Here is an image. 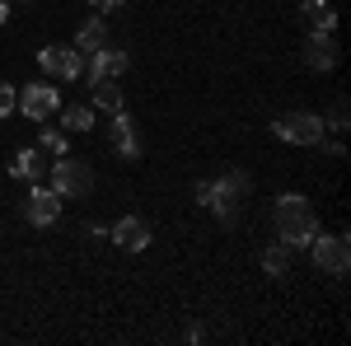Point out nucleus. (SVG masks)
<instances>
[{"mask_svg": "<svg viewBox=\"0 0 351 346\" xmlns=\"http://www.w3.org/2000/svg\"><path fill=\"white\" fill-rule=\"evenodd\" d=\"M271 220H276V234H281V243H286V248H309V243H314V234H319V215H314V206H309L300 192L276 197Z\"/></svg>", "mask_w": 351, "mask_h": 346, "instance_id": "f257e3e1", "label": "nucleus"}, {"mask_svg": "<svg viewBox=\"0 0 351 346\" xmlns=\"http://www.w3.org/2000/svg\"><path fill=\"white\" fill-rule=\"evenodd\" d=\"M248 187H253V178H248L243 169H234V173L216 178V183H197V201H202V206H211V211L220 215V225H234L239 201L248 197Z\"/></svg>", "mask_w": 351, "mask_h": 346, "instance_id": "f03ea898", "label": "nucleus"}, {"mask_svg": "<svg viewBox=\"0 0 351 346\" xmlns=\"http://www.w3.org/2000/svg\"><path fill=\"white\" fill-rule=\"evenodd\" d=\"M47 187H52L61 201H66V197H84V192L94 187V169L66 150V155H56V160H52V178H47Z\"/></svg>", "mask_w": 351, "mask_h": 346, "instance_id": "7ed1b4c3", "label": "nucleus"}, {"mask_svg": "<svg viewBox=\"0 0 351 346\" xmlns=\"http://www.w3.org/2000/svg\"><path fill=\"white\" fill-rule=\"evenodd\" d=\"M271 132L281 136L286 145H324L328 122L319 117V112H286V117H276Z\"/></svg>", "mask_w": 351, "mask_h": 346, "instance_id": "20e7f679", "label": "nucleus"}, {"mask_svg": "<svg viewBox=\"0 0 351 346\" xmlns=\"http://www.w3.org/2000/svg\"><path fill=\"white\" fill-rule=\"evenodd\" d=\"M309 253H314V267H319L324 276H347V267H351L347 234H314Z\"/></svg>", "mask_w": 351, "mask_h": 346, "instance_id": "39448f33", "label": "nucleus"}, {"mask_svg": "<svg viewBox=\"0 0 351 346\" xmlns=\"http://www.w3.org/2000/svg\"><path fill=\"white\" fill-rule=\"evenodd\" d=\"M38 66H43L52 80H80L84 75V52L80 47H61V42H52V47L38 52Z\"/></svg>", "mask_w": 351, "mask_h": 346, "instance_id": "423d86ee", "label": "nucleus"}, {"mask_svg": "<svg viewBox=\"0 0 351 346\" xmlns=\"http://www.w3.org/2000/svg\"><path fill=\"white\" fill-rule=\"evenodd\" d=\"M56 103H61V89L47 84V80L24 84V94H19V108H24V117H33V122H47L56 112Z\"/></svg>", "mask_w": 351, "mask_h": 346, "instance_id": "0eeeda50", "label": "nucleus"}, {"mask_svg": "<svg viewBox=\"0 0 351 346\" xmlns=\"http://www.w3.org/2000/svg\"><path fill=\"white\" fill-rule=\"evenodd\" d=\"M24 220L33 225V230H47V225H56L61 220V197H56L52 187H33L24 201Z\"/></svg>", "mask_w": 351, "mask_h": 346, "instance_id": "6e6552de", "label": "nucleus"}, {"mask_svg": "<svg viewBox=\"0 0 351 346\" xmlns=\"http://www.w3.org/2000/svg\"><path fill=\"white\" fill-rule=\"evenodd\" d=\"M127 66H132V56L122 52V47H108V42H104L99 52H89V61H84V75H89V84H94V80H104V75H122Z\"/></svg>", "mask_w": 351, "mask_h": 346, "instance_id": "1a4fd4ad", "label": "nucleus"}, {"mask_svg": "<svg viewBox=\"0 0 351 346\" xmlns=\"http://www.w3.org/2000/svg\"><path fill=\"white\" fill-rule=\"evenodd\" d=\"M108 140H112V150H117L122 160H141V136H136V122L127 117V108H122V112H112Z\"/></svg>", "mask_w": 351, "mask_h": 346, "instance_id": "9d476101", "label": "nucleus"}, {"mask_svg": "<svg viewBox=\"0 0 351 346\" xmlns=\"http://www.w3.org/2000/svg\"><path fill=\"white\" fill-rule=\"evenodd\" d=\"M108 239L117 243V248H127V253H141V248H150V225H145L141 215H122L108 230Z\"/></svg>", "mask_w": 351, "mask_h": 346, "instance_id": "9b49d317", "label": "nucleus"}, {"mask_svg": "<svg viewBox=\"0 0 351 346\" xmlns=\"http://www.w3.org/2000/svg\"><path fill=\"white\" fill-rule=\"evenodd\" d=\"M337 38L332 33H309V42H304V66L309 71H332L337 66Z\"/></svg>", "mask_w": 351, "mask_h": 346, "instance_id": "f8f14e48", "label": "nucleus"}, {"mask_svg": "<svg viewBox=\"0 0 351 346\" xmlns=\"http://www.w3.org/2000/svg\"><path fill=\"white\" fill-rule=\"evenodd\" d=\"M89 89H94V108H99V112H108V117L127 108V94H122L117 75H104V80H94V84H89Z\"/></svg>", "mask_w": 351, "mask_h": 346, "instance_id": "ddd939ff", "label": "nucleus"}, {"mask_svg": "<svg viewBox=\"0 0 351 346\" xmlns=\"http://www.w3.org/2000/svg\"><path fill=\"white\" fill-rule=\"evenodd\" d=\"M300 14H304L309 33H332V28H337V10H332V0H304Z\"/></svg>", "mask_w": 351, "mask_h": 346, "instance_id": "4468645a", "label": "nucleus"}, {"mask_svg": "<svg viewBox=\"0 0 351 346\" xmlns=\"http://www.w3.org/2000/svg\"><path fill=\"white\" fill-rule=\"evenodd\" d=\"M104 42H108V28H104V19H99V14H94V19H84L80 33H75V47L89 56V52H99Z\"/></svg>", "mask_w": 351, "mask_h": 346, "instance_id": "2eb2a0df", "label": "nucleus"}, {"mask_svg": "<svg viewBox=\"0 0 351 346\" xmlns=\"http://www.w3.org/2000/svg\"><path fill=\"white\" fill-rule=\"evenodd\" d=\"M43 169H47V164H43V145H38V150H19L14 164H10V173H14V178H28V183H38Z\"/></svg>", "mask_w": 351, "mask_h": 346, "instance_id": "dca6fc26", "label": "nucleus"}, {"mask_svg": "<svg viewBox=\"0 0 351 346\" xmlns=\"http://www.w3.org/2000/svg\"><path fill=\"white\" fill-rule=\"evenodd\" d=\"M61 127H66V132H89V127H94V108L89 103H71L66 112H61Z\"/></svg>", "mask_w": 351, "mask_h": 346, "instance_id": "f3484780", "label": "nucleus"}, {"mask_svg": "<svg viewBox=\"0 0 351 346\" xmlns=\"http://www.w3.org/2000/svg\"><path fill=\"white\" fill-rule=\"evenodd\" d=\"M263 271H267V276H286V271H291V248H286V243L267 248V253H263Z\"/></svg>", "mask_w": 351, "mask_h": 346, "instance_id": "a211bd4d", "label": "nucleus"}, {"mask_svg": "<svg viewBox=\"0 0 351 346\" xmlns=\"http://www.w3.org/2000/svg\"><path fill=\"white\" fill-rule=\"evenodd\" d=\"M38 145H43L47 155H66V132H56V127H43V136H38Z\"/></svg>", "mask_w": 351, "mask_h": 346, "instance_id": "6ab92c4d", "label": "nucleus"}, {"mask_svg": "<svg viewBox=\"0 0 351 346\" xmlns=\"http://www.w3.org/2000/svg\"><path fill=\"white\" fill-rule=\"evenodd\" d=\"M14 108H19V89H14V84H5V80H0V117H10Z\"/></svg>", "mask_w": 351, "mask_h": 346, "instance_id": "aec40b11", "label": "nucleus"}, {"mask_svg": "<svg viewBox=\"0 0 351 346\" xmlns=\"http://www.w3.org/2000/svg\"><path fill=\"white\" fill-rule=\"evenodd\" d=\"M328 127H332V132H347V99H337V103H332V112H328Z\"/></svg>", "mask_w": 351, "mask_h": 346, "instance_id": "412c9836", "label": "nucleus"}, {"mask_svg": "<svg viewBox=\"0 0 351 346\" xmlns=\"http://www.w3.org/2000/svg\"><path fill=\"white\" fill-rule=\"evenodd\" d=\"M94 5H99V10H117L122 0H94Z\"/></svg>", "mask_w": 351, "mask_h": 346, "instance_id": "4be33fe9", "label": "nucleus"}, {"mask_svg": "<svg viewBox=\"0 0 351 346\" xmlns=\"http://www.w3.org/2000/svg\"><path fill=\"white\" fill-rule=\"evenodd\" d=\"M5 19H10V0H0V24H5Z\"/></svg>", "mask_w": 351, "mask_h": 346, "instance_id": "5701e85b", "label": "nucleus"}]
</instances>
